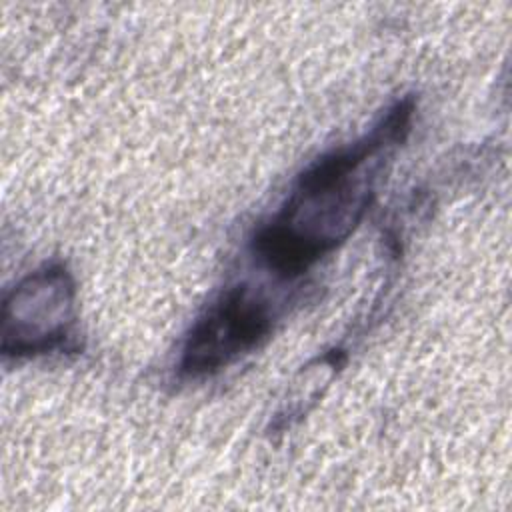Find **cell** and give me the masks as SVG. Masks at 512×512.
I'll use <instances>...</instances> for the list:
<instances>
[{"label": "cell", "instance_id": "6da1fadb", "mask_svg": "<svg viewBox=\"0 0 512 512\" xmlns=\"http://www.w3.org/2000/svg\"><path fill=\"white\" fill-rule=\"evenodd\" d=\"M412 112V98L396 102L370 134L322 154L298 174L282 210L252 238V254L268 272L298 278L354 232L380 168V162L366 164L406 138Z\"/></svg>", "mask_w": 512, "mask_h": 512}, {"label": "cell", "instance_id": "7a4b0ae2", "mask_svg": "<svg viewBox=\"0 0 512 512\" xmlns=\"http://www.w3.org/2000/svg\"><path fill=\"white\" fill-rule=\"evenodd\" d=\"M76 322V284L60 262L22 278L4 298L0 348L4 356H38L64 346Z\"/></svg>", "mask_w": 512, "mask_h": 512}, {"label": "cell", "instance_id": "3957f363", "mask_svg": "<svg viewBox=\"0 0 512 512\" xmlns=\"http://www.w3.org/2000/svg\"><path fill=\"white\" fill-rule=\"evenodd\" d=\"M274 312L246 284L222 292L190 328L178 370L198 378L214 374L258 348L272 332Z\"/></svg>", "mask_w": 512, "mask_h": 512}]
</instances>
